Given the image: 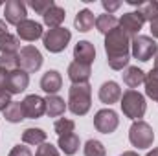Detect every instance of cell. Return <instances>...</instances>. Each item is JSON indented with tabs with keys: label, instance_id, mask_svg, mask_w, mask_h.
I'll return each instance as SVG.
<instances>
[{
	"label": "cell",
	"instance_id": "cell-25",
	"mask_svg": "<svg viewBox=\"0 0 158 156\" xmlns=\"http://www.w3.org/2000/svg\"><path fill=\"white\" fill-rule=\"evenodd\" d=\"M96 26H98V30L101 31V33H110L112 30H116L119 26V20L114 17V15H109V13H105V15H99L98 18H96Z\"/></svg>",
	"mask_w": 158,
	"mask_h": 156
},
{
	"label": "cell",
	"instance_id": "cell-28",
	"mask_svg": "<svg viewBox=\"0 0 158 156\" xmlns=\"http://www.w3.org/2000/svg\"><path fill=\"white\" fill-rule=\"evenodd\" d=\"M138 15L143 18V22L145 20H155L158 17V2L155 0H151V2H142L140 6H138Z\"/></svg>",
	"mask_w": 158,
	"mask_h": 156
},
{
	"label": "cell",
	"instance_id": "cell-4",
	"mask_svg": "<svg viewBox=\"0 0 158 156\" xmlns=\"http://www.w3.org/2000/svg\"><path fill=\"white\" fill-rule=\"evenodd\" d=\"M129 140L138 149H149L153 145V142H155V132H153V129H151L149 123H145V121L140 119V121H134L131 125V129H129Z\"/></svg>",
	"mask_w": 158,
	"mask_h": 156
},
{
	"label": "cell",
	"instance_id": "cell-18",
	"mask_svg": "<svg viewBox=\"0 0 158 156\" xmlns=\"http://www.w3.org/2000/svg\"><path fill=\"white\" fill-rule=\"evenodd\" d=\"M121 77H123V83H125L131 90H134L136 86H140V84L145 81V74H143V70H140L138 66H127V68L123 70Z\"/></svg>",
	"mask_w": 158,
	"mask_h": 156
},
{
	"label": "cell",
	"instance_id": "cell-24",
	"mask_svg": "<svg viewBox=\"0 0 158 156\" xmlns=\"http://www.w3.org/2000/svg\"><path fill=\"white\" fill-rule=\"evenodd\" d=\"M4 117H6V121H9V123H20L22 119H26L22 103L11 101V103L7 105V109L4 110Z\"/></svg>",
	"mask_w": 158,
	"mask_h": 156
},
{
	"label": "cell",
	"instance_id": "cell-8",
	"mask_svg": "<svg viewBox=\"0 0 158 156\" xmlns=\"http://www.w3.org/2000/svg\"><path fill=\"white\" fill-rule=\"evenodd\" d=\"M118 125H119V117L112 109L98 110L96 116H94V127L98 129V132L110 134V132H114L118 129Z\"/></svg>",
	"mask_w": 158,
	"mask_h": 156
},
{
	"label": "cell",
	"instance_id": "cell-31",
	"mask_svg": "<svg viewBox=\"0 0 158 156\" xmlns=\"http://www.w3.org/2000/svg\"><path fill=\"white\" fill-rule=\"evenodd\" d=\"M53 129H55V132H57L59 136H66V134H72V132H74V129H76V123H74L72 119L61 117V119H57V121H55Z\"/></svg>",
	"mask_w": 158,
	"mask_h": 156
},
{
	"label": "cell",
	"instance_id": "cell-2",
	"mask_svg": "<svg viewBox=\"0 0 158 156\" xmlns=\"http://www.w3.org/2000/svg\"><path fill=\"white\" fill-rule=\"evenodd\" d=\"M92 105V86L88 83L72 84L68 90V109L76 116H85Z\"/></svg>",
	"mask_w": 158,
	"mask_h": 156
},
{
	"label": "cell",
	"instance_id": "cell-27",
	"mask_svg": "<svg viewBox=\"0 0 158 156\" xmlns=\"http://www.w3.org/2000/svg\"><path fill=\"white\" fill-rule=\"evenodd\" d=\"M7 70L0 68V110L4 112L11 103V94L7 92Z\"/></svg>",
	"mask_w": 158,
	"mask_h": 156
},
{
	"label": "cell",
	"instance_id": "cell-17",
	"mask_svg": "<svg viewBox=\"0 0 158 156\" xmlns=\"http://www.w3.org/2000/svg\"><path fill=\"white\" fill-rule=\"evenodd\" d=\"M92 74L90 64H83V63H70L68 66V77L72 81V84H81V83H88V77Z\"/></svg>",
	"mask_w": 158,
	"mask_h": 156
},
{
	"label": "cell",
	"instance_id": "cell-21",
	"mask_svg": "<svg viewBox=\"0 0 158 156\" xmlns=\"http://www.w3.org/2000/svg\"><path fill=\"white\" fill-rule=\"evenodd\" d=\"M44 101H46V114L50 117H57V116H61V114H64L66 103H64L63 97H59V96H48Z\"/></svg>",
	"mask_w": 158,
	"mask_h": 156
},
{
	"label": "cell",
	"instance_id": "cell-32",
	"mask_svg": "<svg viewBox=\"0 0 158 156\" xmlns=\"http://www.w3.org/2000/svg\"><path fill=\"white\" fill-rule=\"evenodd\" d=\"M0 68L11 72L17 70V53H2L0 55Z\"/></svg>",
	"mask_w": 158,
	"mask_h": 156
},
{
	"label": "cell",
	"instance_id": "cell-1",
	"mask_svg": "<svg viewBox=\"0 0 158 156\" xmlns=\"http://www.w3.org/2000/svg\"><path fill=\"white\" fill-rule=\"evenodd\" d=\"M105 51L109 66L112 70H123L131 61V37L118 26L116 30L105 35Z\"/></svg>",
	"mask_w": 158,
	"mask_h": 156
},
{
	"label": "cell",
	"instance_id": "cell-34",
	"mask_svg": "<svg viewBox=\"0 0 158 156\" xmlns=\"http://www.w3.org/2000/svg\"><path fill=\"white\" fill-rule=\"evenodd\" d=\"M35 156H59V153H57V149L52 143H42V145L37 147Z\"/></svg>",
	"mask_w": 158,
	"mask_h": 156
},
{
	"label": "cell",
	"instance_id": "cell-36",
	"mask_svg": "<svg viewBox=\"0 0 158 156\" xmlns=\"http://www.w3.org/2000/svg\"><path fill=\"white\" fill-rule=\"evenodd\" d=\"M101 4H103V7L107 9L109 15H112V11H116L119 6H121V2H110V0H103Z\"/></svg>",
	"mask_w": 158,
	"mask_h": 156
},
{
	"label": "cell",
	"instance_id": "cell-15",
	"mask_svg": "<svg viewBox=\"0 0 158 156\" xmlns=\"http://www.w3.org/2000/svg\"><path fill=\"white\" fill-rule=\"evenodd\" d=\"M74 59L83 64H92L96 59V48L88 40H79L74 48Z\"/></svg>",
	"mask_w": 158,
	"mask_h": 156
},
{
	"label": "cell",
	"instance_id": "cell-33",
	"mask_svg": "<svg viewBox=\"0 0 158 156\" xmlns=\"http://www.w3.org/2000/svg\"><path fill=\"white\" fill-rule=\"evenodd\" d=\"M30 6H31L39 15H44V13H46L52 6H55V4H53V0H31Z\"/></svg>",
	"mask_w": 158,
	"mask_h": 156
},
{
	"label": "cell",
	"instance_id": "cell-19",
	"mask_svg": "<svg viewBox=\"0 0 158 156\" xmlns=\"http://www.w3.org/2000/svg\"><path fill=\"white\" fill-rule=\"evenodd\" d=\"M64 17H66V13H64L63 7H59V6H52V7L42 15V20H44L46 26H50V30H53V28H61Z\"/></svg>",
	"mask_w": 158,
	"mask_h": 156
},
{
	"label": "cell",
	"instance_id": "cell-30",
	"mask_svg": "<svg viewBox=\"0 0 158 156\" xmlns=\"http://www.w3.org/2000/svg\"><path fill=\"white\" fill-rule=\"evenodd\" d=\"M105 154H107V151H105V147H103L101 142L88 140L85 143V156H105Z\"/></svg>",
	"mask_w": 158,
	"mask_h": 156
},
{
	"label": "cell",
	"instance_id": "cell-35",
	"mask_svg": "<svg viewBox=\"0 0 158 156\" xmlns=\"http://www.w3.org/2000/svg\"><path fill=\"white\" fill-rule=\"evenodd\" d=\"M9 156H31V151L28 147H24V145H15L11 149Z\"/></svg>",
	"mask_w": 158,
	"mask_h": 156
},
{
	"label": "cell",
	"instance_id": "cell-11",
	"mask_svg": "<svg viewBox=\"0 0 158 156\" xmlns=\"http://www.w3.org/2000/svg\"><path fill=\"white\" fill-rule=\"evenodd\" d=\"M30 84V76L28 72L17 68V70H11L7 74V92L13 96V94H20L28 88Z\"/></svg>",
	"mask_w": 158,
	"mask_h": 156
},
{
	"label": "cell",
	"instance_id": "cell-40",
	"mask_svg": "<svg viewBox=\"0 0 158 156\" xmlns=\"http://www.w3.org/2000/svg\"><path fill=\"white\" fill-rule=\"evenodd\" d=\"M147 156H158V149H153V151H149Z\"/></svg>",
	"mask_w": 158,
	"mask_h": 156
},
{
	"label": "cell",
	"instance_id": "cell-29",
	"mask_svg": "<svg viewBox=\"0 0 158 156\" xmlns=\"http://www.w3.org/2000/svg\"><path fill=\"white\" fill-rule=\"evenodd\" d=\"M145 94L147 97H151L153 101H158V72L151 70L149 74H145Z\"/></svg>",
	"mask_w": 158,
	"mask_h": 156
},
{
	"label": "cell",
	"instance_id": "cell-7",
	"mask_svg": "<svg viewBox=\"0 0 158 156\" xmlns=\"http://www.w3.org/2000/svg\"><path fill=\"white\" fill-rule=\"evenodd\" d=\"M40 66H42V55L35 46L20 48V51L17 53V68L31 74V72H37Z\"/></svg>",
	"mask_w": 158,
	"mask_h": 156
},
{
	"label": "cell",
	"instance_id": "cell-13",
	"mask_svg": "<svg viewBox=\"0 0 158 156\" xmlns=\"http://www.w3.org/2000/svg\"><path fill=\"white\" fill-rule=\"evenodd\" d=\"M17 35L22 40H28V42H33L39 37H42V26L35 20H24L17 26Z\"/></svg>",
	"mask_w": 158,
	"mask_h": 156
},
{
	"label": "cell",
	"instance_id": "cell-39",
	"mask_svg": "<svg viewBox=\"0 0 158 156\" xmlns=\"http://www.w3.org/2000/svg\"><path fill=\"white\" fill-rule=\"evenodd\" d=\"M121 156H138V153H134V151H127V153H123Z\"/></svg>",
	"mask_w": 158,
	"mask_h": 156
},
{
	"label": "cell",
	"instance_id": "cell-5",
	"mask_svg": "<svg viewBox=\"0 0 158 156\" xmlns=\"http://www.w3.org/2000/svg\"><path fill=\"white\" fill-rule=\"evenodd\" d=\"M72 39V33H70V30H66V28H53V30H48L44 35H42V44H44V48L48 50V51H52V53H59V51H63L66 46H68V42Z\"/></svg>",
	"mask_w": 158,
	"mask_h": 156
},
{
	"label": "cell",
	"instance_id": "cell-26",
	"mask_svg": "<svg viewBox=\"0 0 158 156\" xmlns=\"http://www.w3.org/2000/svg\"><path fill=\"white\" fill-rule=\"evenodd\" d=\"M19 48H20V40L15 35H11L9 31L0 35V51L2 53H19Z\"/></svg>",
	"mask_w": 158,
	"mask_h": 156
},
{
	"label": "cell",
	"instance_id": "cell-14",
	"mask_svg": "<svg viewBox=\"0 0 158 156\" xmlns=\"http://www.w3.org/2000/svg\"><path fill=\"white\" fill-rule=\"evenodd\" d=\"M63 86V77L57 70H48L42 77H40V88L48 94V96H55Z\"/></svg>",
	"mask_w": 158,
	"mask_h": 156
},
{
	"label": "cell",
	"instance_id": "cell-37",
	"mask_svg": "<svg viewBox=\"0 0 158 156\" xmlns=\"http://www.w3.org/2000/svg\"><path fill=\"white\" fill-rule=\"evenodd\" d=\"M151 33H153L155 39H158V17L155 20H151Z\"/></svg>",
	"mask_w": 158,
	"mask_h": 156
},
{
	"label": "cell",
	"instance_id": "cell-9",
	"mask_svg": "<svg viewBox=\"0 0 158 156\" xmlns=\"http://www.w3.org/2000/svg\"><path fill=\"white\" fill-rule=\"evenodd\" d=\"M4 15H6V22L7 24H13V26H19L20 22L26 20V4L20 2V0H9L6 2L4 6Z\"/></svg>",
	"mask_w": 158,
	"mask_h": 156
},
{
	"label": "cell",
	"instance_id": "cell-20",
	"mask_svg": "<svg viewBox=\"0 0 158 156\" xmlns=\"http://www.w3.org/2000/svg\"><path fill=\"white\" fill-rule=\"evenodd\" d=\"M94 22H96V18H94V13H92L90 9H81L77 15H76L74 26L77 28V31L86 33V31H90V30L94 28Z\"/></svg>",
	"mask_w": 158,
	"mask_h": 156
},
{
	"label": "cell",
	"instance_id": "cell-3",
	"mask_svg": "<svg viewBox=\"0 0 158 156\" xmlns=\"http://www.w3.org/2000/svg\"><path fill=\"white\" fill-rule=\"evenodd\" d=\"M119 105H121L123 114L129 117V119H132V121H140V119L143 117V114H145V110H147L145 97H143L140 92H136V90H127V92H123Z\"/></svg>",
	"mask_w": 158,
	"mask_h": 156
},
{
	"label": "cell",
	"instance_id": "cell-23",
	"mask_svg": "<svg viewBox=\"0 0 158 156\" xmlns=\"http://www.w3.org/2000/svg\"><path fill=\"white\" fill-rule=\"evenodd\" d=\"M22 142L28 143V145L39 147L42 143H46V132L42 129H26L22 132Z\"/></svg>",
	"mask_w": 158,
	"mask_h": 156
},
{
	"label": "cell",
	"instance_id": "cell-38",
	"mask_svg": "<svg viewBox=\"0 0 158 156\" xmlns=\"http://www.w3.org/2000/svg\"><path fill=\"white\" fill-rule=\"evenodd\" d=\"M2 33H7V26H6V22L0 18V35H2Z\"/></svg>",
	"mask_w": 158,
	"mask_h": 156
},
{
	"label": "cell",
	"instance_id": "cell-10",
	"mask_svg": "<svg viewBox=\"0 0 158 156\" xmlns=\"http://www.w3.org/2000/svg\"><path fill=\"white\" fill-rule=\"evenodd\" d=\"M22 109H24V116L30 119H37L42 114H46V101L40 96H26L22 101Z\"/></svg>",
	"mask_w": 158,
	"mask_h": 156
},
{
	"label": "cell",
	"instance_id": "cell-12",
	"mask_svg": "<svg viewBox=\"0 0 158 156\" xmlns=\"http://www.w3.org/2000/svg\"><path fill=\"white\" fill-rule=\"evenodd\" d=\"M142 26H143V18L138 15V11L125 13V15L119 18V28H121L131 39L138 37V31L142 30Z\"/></svg>",
	"mask_w": 158,
	"mask_h": 156
},
{
	"label": "cell",
	"instance_id": "cell-22",
	"mask_svg": "<svg viewBox=\"0 0 158 156\" xmlns=\"http://www.w3.org/2000/svg\"><path fill=\"white\" fill-rule=\"evenodd\" d=\"M59 149L64 153V154H68V156H72V154H76L79 151V138H77V134H66V136H59Z\"/></svg>",
	"mask_w": 158,
	"mask_h": 156
},
{
	"label": "cell",
	"instance_id": "cell-16",
	"mask_svg": "<svg viewBox=\"0 0 158 156\" xmlns=\"http://www.w3.org/2000/svg\"><path fill=\"white\" fill-rule=\"evenodd\" d=\"M99 99H101V103H105V105H112V103L119 101V99H121V88H119V84L116 81H107V83H103L101 88H99Z\"/></svg>",
	"mask_w": 158,
	"mask_h": 156
},
{
	"label": "cell",
	"instance_id": "cell-6",
	"mask_svg": "<svg viewBox=\"0 0 158 156\" xmlns=\"http://www.w3.org/2000/svg\"><path fill=\"white\" fill-rule=\"evenodd\" d=\"M131 51H132L134 59L147 63L151 57H155L158 53V44L147 35H138V37L131 39Z\"/></svg>",
	"mask_w": 158,
	"mask_h": 156
}]
</instances>
